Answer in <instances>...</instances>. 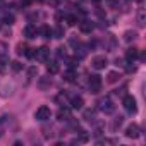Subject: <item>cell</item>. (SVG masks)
<instances>
[{
  "label": "cell",
  "instance_id": "cell-26",
  "mask_svg": "<svg viewBox=\"0 0 146 146\" xmlns=\"http://www.w3.org/2000/svg\"><path fill=\"white\" fill-rule=\"evenodd\" d=\"M5 24H14V16H7L5 17Z\"/></svg>",
  "mask_w": 146,
  "mask_h": 146
},
{
  "label": "cell",
  "instance_id": "cell-25",
  "mask_svg": "<svg viewBox=\"0 0 146 146\" xmlns=\"http://www.w3.org/2000/svg\"><path fill=\"white\" fill-rule=\"evenodd\" d=\"M11 65H12V69H14V70H16V72H17V70H21V69H23V65H21V64H19V62H17V60H14V62H12V64H11Z\"/></svg>",
  "mask_w": 146,
  "mask_h": 146
},
{
  "label": "cell",
  "instance_id": "cell-12",
  "mask_svg": "<svg viewBox=\"0 0 146 146\" xmlns=\"http://www.w3.org/2000/svg\"><path fill=\"white\" fill-rule=\"evenodd\" d=\"M137 53H139V52H137V48H136V46H132V48H129V50L125 52V58L131 62V60H134V58L137 57Z\"/></svg>",
  "mask_w": 146,
  "mask_h": 146
},
{
  "label": "cell",
  "instance_id": "cell-22",
  "mask_svg": "<svg viewBox=\"0 0 146 146\" xmlns=\"http://www.w3.org/2000/svg\"><path fill=\"white\" fill-rule=\"evenodd\" d=\"M41 35H43L45 38H50V35H52V29H50L48 26H43V28H41Z\"/></svg>",
  "mask_w": 146,
  "mask_h": 146
},
{
  "label": "cell",
  "instance_id": "cell-8",
  "mask_svg": "<svg viewBox=\"0 0 146 146\" xmlns=\"http://www.w3.org/2000/svg\"><path fill=\"white\" fill-rule=\"evenodd\" d=\"M48 55H50V50H48L46 46H41V48L36 50V55H35V57H36L38 60H41V62H46V60H48Z\"/></svg>",
  "mask_w": 146,
  "mask_h": 146
},
{
  "label": "cell",
  "instance_id": "cell-14",
  "mask_svg": "<svg viewBox=\"0 0 146 146\" xmlns=\"http://www.w3.org/2000/svg\"><path fill=\"white\" fill-rule=\"evenodd\" d=\"M79 29H81L83 33H91L93 24H91V23H88V21H84V23H81V24H79Z\"/></svg>",
  "mask_w": 146,
  "mask_h": 146
},
{
  "label": "cell",
  "instance_id": "cell-9",
  "mask_svg": "<svg viewBox=\"0 0 146 146\" xmlns=\"http://www.w3.org/2000/svg\"><path fill=\"white\" fill-rule=\"evenodd\" d=\"M83 105H84V100H83L81 96H74V98L70 100V107L74 108V110H81Z\"/></svg>",
  "mask_w": 146,
  "mask_h": 146
},
{
  "label": "cell",
  "instance_id": "cell-21",
  "mask_svg": "<svg viewBox=\"0 0 146 146\" xmlns=\"http://www.w3.org/2000/svg\"><path fill=\"white\" fill-rule=\"evenodd\" d=\"M24 55H26L28 58H35V55H36V48H26Z\"/></svg>",
  "mask_w": 146,
  "mask_h": 146
},
{
  "label": "cell",
  "instance_id": "cell-16",
  "mask_svg": "<svg viewBox=\"0 0 146 146\" xmlns=\"http://www.w3.org/2000/svg\"><path fill=\"white\" fill-rule=\"evenodd\" d=\"M52 33H53L55 38H64V28H62V26H57Z\"/></svg>",
  "mask_w": 146,
  "mask_h": 146
},
{
  "label": "cell",
  "instance_id": "cell-4",
  "mask_svg": "<svg viewBox=\"0 0 146 146\" xmlns=\"http://www.w3.org/2000/svg\"><path fill=\"white\" fill-rule=\"evenodd\" d=\"M50 117H52V110H50L46 105H41V107L35 112V119L40 120V122H45V120H48Z\"/></svg>",
  "mask_w": 146,
  "mask_h": 146
},
{
  "label": "cell",
  "instance_id": "cell-5",
  "mask_svg": "<svg viewBox=\"0 0 146 146\" xmlns=\"http://www.w3.org/2000/svg\"><path fill=\"white\" fill-rule=\"evenodd\" d=\"M107 64H108V60H107V57H105V55H98V57H95V58L91 60V67H93V69H96V70L105 69V67H107Z\"/></svg>",
  "mask_w": 146,
  "mask_h": 146
},
{
  "label": "cell",
  "instance_id": "cell-19",
  "mask_svg": "<svg viewBox=\"0 0 146 146\" xmlns=\"http://www.w3.org/2000/svg\"><path fill=\"white\" fill-rule=\"evenodd\" d=\"M65 21H67L69 26H76V24H78V17H76V16H67Z\"/></svg>",
  "mask_w": 146,
  "mask_h": 146
},
{
  "label": "cell",
  "instance_id": "cell-11",
  "mask_svg": "<svg viewBox=\"0 0 146 146\" xmlns=\"http://www.w3.org/2000/svg\"><path fill=\"white\" fill-rule=\"evenodd\" d=\"M119 79H120V74H119V72H115V70L108 72V76H107V83L115 84V83H119Z\"/></svg>",
  "mask_w": 146,
  "mask_h": 146
},
{
  "label": "cell",
  "instance_id": "cell-13",
  "mask_svg": "<svg viewBox=\"0 0 146 146\" xmlns=\"http://www.w3.org/2000/svg\"><path fill=\"white\" fill-rule=\"evenodd\" d=\"M46 70H48V74H57V72L60 70V65H58L57 62H50V64L46 65Z\"/></svg>",
  "mask_w": 146,
  "mask_h": 146
},
{
  "label": "cell",
  "instance_id": "cell-1",
  "mask_svg": "<svg viewBox=\"0 0 146 146\" xmlns=\"http://www.w3.org/2000/svg\"><path fill=\"white\" fill-rule=\"evenodd\" d=\"M98 108L103 112V113H107V115H110V113H113L115 112V105H113V102L107 96V98H102L100 102H98Z\"/></svg>",
  "mask_w": 146,
  "mask_h": 146
},
{
  "label": "cell",
  "instance_id": "cell-3",
  "mask_svg": "<svg viewBox=\"0 0 146 146\" xmlns=\"http://www.w3.org/2000/svg\"><path fill=\"white\" fill-rule=\"evenodd\" d=\"M122 105H124V108H125L129 113H136V112H137L136 98H134L132 95H125V96H124V100H122Z\"/></svg>",
  "mask_w": 146,
  "mask_h": 146
},
{
  "label": "cell",
  "instance_id": "cell-7",
  "mask_svg": "<svg viewBox=\"0 0 146 146\" xmlns=\"http://www.w3.org/2000/svg\"><path fill=\"white\" fill-rule=\"evenodd\" d=\"M23 35H24L28 40H31V38H36V35H38V29H36V26H33V24H28V26L24 28Z\"/></svg>",
  "mask_w": 146,
  "mask_h": 146
},
{
  "label": "cell",
  "instance_id": "cell-10",
  "mask_svg": "<svg viewBox=\"0 0 146 146\" xmlns=\"http://www.w3.org/2000/svg\"><path fill=\"white\" fill-rule=\"evenodd\" d=\"M57 119L58 120H70V110L69 108H60L58 110V113H57Z\"/></svg>",
  "mask_w": 146,
  "mask_h": 146
},
{
  "label": "cell",
  "instance_id": "cell-15",
  "mask_svg": "<svg viewBox=\"0 0 146 146\" xmlns=\"http://www.w3.org/2000/svg\"><path fill=\"white\" fill-rule=\"evenodd\" d=\"M136 36H137V33H136V31H125L124 40H125V41H134V40H136Z\"/></svg>",
  "mask_w": 146,
  "mask_h": 146
},
{
  "label": "cell",
  "instance_id": "cell-6",
  "mask_svg": "<svg viewBox=\"0 0 146 146\" xmlns=\"http://www.w3.org/2000/svg\"><path fill=\"white\" fill-rule=\"evenodd\" d=\"M125 137H129V139H137V137H139V125H137V124L127 125V129H125Z\"/></svg>",
  "mask_w": 146,
  "mask_h": 146
},
{
  "label": "cell",
  "instance_id": "cell-18",
  "mask_svg": "<svg viewBox=\"0 0 146 146\" xmlns=\"http://www.w3.org/2000/svg\"><path fill=\"white\" fill-rule=\"evenodd\" d=\"M38 84H40V88H41V90H46V88L52 84V81H50V78H46V79H40V83H38Z\"/></svg>",
  "mask_w": 146,
  "mask_h": 146
},
{
  "label": "cell",
  "instance_id": "cell-17",
  "mask_svg": "<svg viewBox=\"0 0 146 146\" xmlns=\"http://www.w3.org/2000/svg\"><path fill=\"white\" fill-rule=\"evenodd\" d=\"M64 78H65V81H74L76 79V72L74 70H67L64 74Z\"/></svg>",
  "mask_w": 146,
  "mask_h": 146
},
{
  "label": "cell",
  "instance_id": "cell-23",
  "mask_svg": "<svg viewBox=\"0 0 146 146\" xmlns=\"http://www.w3.org/2000/svg\"><path fill=\"white\" fill-rule=\"evenodd\" d=\"M26 48H28V46H26L24 43H19V45H17V50H16V52H17L19 55H23V53L26 52Z\"/></svg>",
  "mask_w": 146,
  "mask_h": 146
},
{
  "label": "cell",
  "instance_id": "cell-2",
  "mask_svg": "<svg viewBox=\"0 0 146 146\" xmlns=\"http://www.w3.org/2000/svg\"><path fill=\"white\" fill-rule=\"evenodd\" d=\"M102 78L98 76V74H93V76H90V93H93V95H96V93H100L102 91Z\"/></svg>",
  "mask_w": 146,
  "mask_h": 146
},
{
  "label": "cell",
  "instance_id": "cell-24",
  "mask_svg": "<svg viewBox=\"0 0 146 146\" xmlns=\"http://www.w3.org/2000/svg\"><path fill=\"white\" fill-rule=\"evenodd\" d=\"M93 117H95V112L93 110H86L84 112V119L86 120H93Z\"/></svg>",
  "mask_w": 146,
  "mask_h": 146
},
{
  "label": "cell",
  "instance_id": "cell-20",
  "mask_svg": "<svg viewBox=\"0 0 146 146\" xmlns=\"http://www.w3.org/2000/svg\"><path fill=\"white\" fill-rule=\"evenodd\" d=\"M122 122H124V117H120V115H119V117L113 120V124H112V129L115 131L117 127H120V125H122Z\"/></svg>",
  "mask_w": 146,
  "mask_h": 146
}]
</instances>
